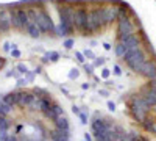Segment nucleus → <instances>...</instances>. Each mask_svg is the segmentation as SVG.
<instances>
[{
	"label": "nucleus",
	"mask_w": 156,
	"mask_h": 141,
	"mask_svg": "<svg viewBox=\"0 0 156 141\" xmlns=\"http://www.w3.org/2000/svg\"><path fill=\"white\" fill-rule=\"evenodd\" d=\"M123 60L126 61V65L131 68L133 71H136V72H139L140 71V68H142V65L147 61L145 60V55H144V52L139 49V47H136V49H131V50H128V52L125 54V57H123Z\"/></svg>",
	"instance_id": "f257e3e1"
},
{
	"label": "nucleus",
	"mask_w": 156,
	"mask_h": 141,
	"mask_svg": "<svg viewBox=\"0 0 156 141\" xmlns=\"http://www.w3.org/2000/svg\"><path fill=\"white\" fill-rule=\"evenodd\" d=\"M103 24L105 22H103V19H101L100 9H94V11L87 13V20H86V25H84V32L86 33L97 32Z\"/></svg>",
	"instance_id": "f03ea898"
},
{
	"label": "nucleus",
	"mask_w": 156,
	"mask_h": 141,
	"mask_svg": "<svg viewBox=\"0 0 156 141\" xmlns=\"http://www.w3.org/2000/svg\"><path fill=\"white\" fill-rule=\"evenodd\" d=\"M148 110V105L147 102L144 100V97L139 96V97H133V102H131V111L133 114L137 118V121H144L145 119V113Z\"/></svg>",
	"instance_id": "7ed1b4c3"
},
{
	"label": "nucleus",
	"mask_w": 156,
	"mask_h": 141,
	"mask_svg": "<svg viewBox=\"0 0 156 141\" xmlns=\"http://www.w3.org/2000/svg\"><path fill=\"white\" fill-rule=\"evenodd\" d=\"M34 24H37L39 28H41L42 32H56V28H55L53 22H51L50 16L47 14L45 11H42V9H37V17H36Z\"/></svg>",
	"instance_id": "20e7f679"
},
{
	"label": "nucleus",
	"mask_w": 156,
	"mask_h": 141,
	"mask_svg": "<svg viewBox=\"0 0 156 141\" xmlns=\"http://www.w3.org/2000/svg\"><path fill=\"white\" fill-rule=\"evenodd\" d=\"M28 24H30L28 13L25 9H14V11H12V27L25 28Z\"/></svg>",
	"instance_id": "39448f33"
},
{
	"label": "nucleus",
	"mask_w": 156,
	"mask_h": 141,
	"mask_svg": "<svg viewBox=\"0 0 156 141\" xmlns=\"http://www.w3.org/2000/svg\"><path fill=\"white\" fill-rule=\"evenodd\" d=\"M100 14H101V19L105 24H109L112 20H115L120 14V9L117 6H106V8H101L100 9Z\"/></svg>",
	"instance_id": "423d86ee"
},
{
	"label": "nucleus",
	"mask_w": 156,
	"mask_h": 141,
	"mask_svg": "<svg viewBox=\"0 0 156 141\" xmlns=\"http://www.w3.org/2000/svg\"><path fill=\"white\" fill-rule=\"evenodd\" d=\"M133 32H134V27H133L131 20L125 16H120L119 17V35H120V38L133 35Z\"/></svg>",
	"instance_id": "0eeeda50"
},
{
	"label": "nucleus",
	"mask_w": 156,
	"mask_h": 141,
	"mask_svg": "<svg viewBox=\"0 0 156 141\" xmlns=\"http://www.w3.org/2000/svg\"><path fill=\"white\" fill-rule=\"evenodd\" d=\"M139 74L144 75V77H147V79H150V80H154V79H156V65H154L153 61H148V60H147L144 65H142Z\"/></svg>",
	"instance_id": "6e6552de"
},
{
	"label": "nucleus",
	"mask_w": 156,
	"mask_h": 141,
	"mask_svg": "<svg viewBox=\"0 0 156 141\" xmlns=\"http://www.w3.org/2000/svg\"><path fill=\"white\" fill-rule=\"evenodd\" d=\"M73 14H75V9H72V8H69V6L61 8V9H59V19H61V24L72 27V25H73Z\"/></svg>",
	"instance_id": "1a4fd4ad"
},
{
	"label": "nucleus",
	"mask_w": 156,
	"mask_h": 141,
	"mask_svg": "<svg viewBox=\"0 0 156 141\" xmlns=\"http://www.w3.org/2000/svg\"><path fill=\"white\" fill-rule=\"evenodd\" d=\"M87 20V13L84 9H75V14H73V25L78 30H83L84 32V25Z\"/></svg>",
	"instance_id": "9d476101"
},
{
	"label": "nucleus",
	"mask_w": 156,
	"mask_h": 141,
	"mask_svg": "<svg viewBox=\"0 0 156 141\" xmlns=\"http://www.w3.org/2000/svg\"><path fill=\"white\" fill-rule=\"evenodd\" d=\"M12 25V13L8 9H0V27L2 32H6Z\"/></svg>",
	"instance_id": "9b49d317"
},
{
	"label": "nucleus",
	"mask_w": 156,
	"mask_h": 141,
	"mask_svg": "<svg viewBox=\"0 0 156 141\" xmlns=\"http://www.w3.org/2000/svg\"><path fill=\"white\" fill-rule=\"evenodd\" d=\"M36 96L33 94H27V93H19V102L17 104L22 107H33L34 102H36Z\"/></svg>",
	"instance_id": "f8f14e48"
},
{
	"label": "nucleus",
	"mask_w": 156,
	"mask_h": 141,
	"mask_svg": "<svg viewBox=\"0 0 156 141\" xmlns=\"http://www.w3.org/2000/svg\"><path fill=\"white\" fill-rule=\"evenodd\" d=\"M120 43L126 47V50H131V49L139 47V39H137V36H134V35H129V36L120 38Z\"/></svg>",
	"instance_id": "ddd939ff"
},
{
	"label": "nucleus",
	"mask_w": 156,
	"mask_h": 141,
	"mask_svg": "<svg viewBox=\"0 0 156 141\" xmlns=\"http://www.w3.org/2000/svg\"><path fill=\"white\" fill-rule=\"evenodd\" d=\"M51 139L53 141H69L70 139V133H69V130L55 129L53 132H51Z\"/></svg>",
	"instance_id": "4468645a"
},
{
	"label": "nucleus",
	"mask_w": 156,
	"mask_h": 141,
	"mask_svg": "<svg viewBox=\"0 0 156 141\" xmlns=\"http://www.w3.org/2000/svg\"><path fill=\"white\" fill-rule=\"evenodd\" d=\"M106 129H109V125L105 122V119H95V121L92 122L94 135H95V133H100V132H105Z\"/></svg>",
	"instance_id": "2eb2a0df"
},
{
	"label": "nucleus",
	"mask_w": 156,
	"mask_h": 141,
	"mask_svg": "<svg viewBox=\"0 0 156 141\" xmlns=\"http://www.w3.org/2000/svg\"><path fill=\"white\" fill-rule=\"evenodd\" d=\"M25 30H27V33L31 36V38H39L41 36V28H39V25L37 24H34V22H30L27 27H25Z\"/></svg>",
	"instance_id": "dca6fc26"
},
{
	"label": "nucleus",
	"mask_w": 156,
	"mask_h": 141,
	"mask_svg": "<svg viewBox=\"0 0 156 141\" xmlns=\"http://www.w3.org/2000/svg\"><path fill=\"white\" fill-rule=\"evenodd\" d=\"M45 116L47 118H50V119H58L59 116H62V108L59 107V105H55V107H51L47 113H45Z\"/></svg>",
	"instance_id": "f3484780"
},
{
	"label": "nucleus",
	"mask_w": 156,
	"mask_h": 141,
	"mask_svg": "<svg viewBox=\"0 0 156 141\" xmlns=\"http://www.w3.org/2000/svg\"><path fill=\"white\" fill-rule=\"evenodd\" d=\"M142 97H144V100L147 102V105H148V107L156 105V91H153L151 88H150L148 91H147L144 96H142Z\"/></svg>",
	"instance_id": "a211bd4d"
},
{
	"label": "nucleus",
	"mask_w": 156,
	"mask_h": 141,
	"mask_svg": "<svg viewBox=\"0 0 156 141\" xmlns=\"http://www.w3.org/2000/svg\"><path fill=\"white\" fill-rule=\"evenodd\" d=\"M55 125H56V129H61V130H69V129H70L67 118H64V116H59V118L55 121Z\"/></svg>",
	"instance_id": "6ab92c4d"
},
{
	"label": "nucleus",
	"mask_w": 156,
	"mask_h": 141,
	"mask_svg": "<svg viewBox=\"0 0 156 141\" xmlns=\"http://www.w3.org/2000/svg\"><path fill=\"white\" fill-rule=\"evenodd\" d=\"M2 100L3 102H6V104H9V105H14V104H17L19 102V94H6V96H3L2 97Z\"/></svg>",
	"instance_id": "aec40b11"
},
{
	"label": "nucleus",
	"mask_w": 156,
	"mask_h": 141,
	"mask_svg": "<svg viewBox=\"0 0 156 141\" xmlns=\"http://www.w3.org/2000/svg\"><path fill=\"white\" fill-rule=\"evenodd\" d=\"M70 32H72V27H69V25H64V24H61L59 27L56 28V33H58L59 36H67Z\"/></svg>",
	"instance_id": "412c9836"
},
{
	"label": "nucleus",
	"mask_w": 156,
	"mask_h": 141,
	"mask_svg": "<svg viewBox=\"0 0 156 141\" xmlns=\"http://www.w3.org/2000/svg\"><path fill=\"white\" fill-rule=\"evenodd\" d=\"M9 113H11V105L3 102V100H0V114H2V116H8Z\"/></svg>",
	"instance_id": "4be33fe9"
},
{
	"label": "nucleus",
	"mask_w": 156,
	"mask_h": 141,
	"mask_svg": "<svg viewBox=\"0 0 156 141\" xmlns=\"http://www.w3.org/2000/svg\"><path fill=\"white\" fill-rule=\"evenodd\" d=\"M126 52H128V50H126V47H125L122 43H119V44L115 46V55H117V57H122V58H123Z\"/></svg>",
	"instance_id": "5701e85b"
},
{
	"label": "nucleus",
	"mask_w": 156,
	"mask_h": 141,
	"mask_svg": "<svg viewBox=\"0 0 156 141\" xmlns=\"http://www.w3.org/2000/svg\"><path fill=\"white\" fill-rule=\"evenodd\" d=\"M8 122H6V119H5V116H2V114H0V130L2 132H6L8 130Z\"/></svg>",
	"instance_id": "b1692460"
},
{
	"label": "nucleus",
	"mask_w": 156,
	"mask_h": 141,
	"mask_svg": "<svg viewBox=\"0 0 156 141\" xmlns=\"http://www.w3.org/2000/svg\"><path fill=\"white\" fill-rule=\"evenodd\" d=\"M58 58H59V54L58 52H48L45 55V60H51V61H56Z\"/></svg>",
	"instance_id": "393cba45"
},
{
	"label": "nucleus",
	"mask_w": 156,
	"mask_h": 141,
	"mask_svg": "<svg viewBox=\"0 0 156 141\" xmlns=\"http://www.w3.org/2000/svg\"><path fill=\"white\" fill-rule=\"evenodd\" d=\"M16 69H19V72H25V74L28 72V68L25 66V65H22V63H19V65L16 66Z\"/></svg>",
	"instance_id": "a878e982"
},
{
	"label": "nucleus",
	"mask_w": 156,
	"mask_h": 141,
	"mask_svg": "<svg viewBox=\"0 0 156 141\" xmlns=\"http://www.w3.org/2000/svg\"><path fill=\"white\" fill-rule=\"evenodd\" d=\"M84 57H86L87 60H94V58H95V55H94L92 50H84Z\"/></svg>",
	"instance_id": "bb28decb"
},
{
	"label": "nucleus",
	"mask_w": 156,
	"mask_h": 141,
	"mask_svg": "<svg viewBox=\"0 0 156 141\" xmlns=\"http://www.w3.org/2000/svg\"><path fill=\"white\" fill-rule=\"evenodd\" d=\"M73 46V39H66V41H64V47H66V49H70Z\"/></svg>",
	"instance_id": "cd10ccee"
},
{
	"label": "nucleus",
	"mask_w": 156,
	"mask_h": 141,
	"mask_svg": "<svg viewBox=\"0 0 156 141\" xmlns=\"http://www.w3.org/2000/svg\"><path fill=\"white\" fill-rule=\"evenodd\" d=\"M75 55H76V60L80 61V63H83V61H84V54H81V52H76Z\"/></svg>",
	"instance_id": "c85d7f7f"
},
{
	"label": "nucleus",
	"mask_w": 156,
	"mask_h": 141,
	"mask_svg": "<svg viewBox=\"0 0 156 141\" xmlns=\"http://www.w3.org/2000/svg\"><path fill=\"white\" fill-rule=\"evenodd\" d=\"M147 129H150L151 132L156 133V122H150V124H147Z\"/></svg>",
	"instance_id": "c756f323"
},
{
	"label": "nucleus",
	"mask_w": 156,
	"mask_h": 141,
	"mask_svg": "<svg viewBox=\"0 0 156 141\" xmlns=\"http://www.w3.org/2000/svg\"><path fill=\"white\" fill-rule=\"evenodd\" d=\"M76 77H78V71L76 69H72L70 74H69V79H76Z\"/></svg>",
	"instance_id": "7c9ffc66"
},
{
	"label": "nucleus",
	"mask_w": 156,
	"mask_h": 141,
	"mask_svg": "<svg viewBox=\"0 0 156 141\" xmlns=\"http://www.w3.org/2000/svg\"><path fill=\"white\" fill-rule=\"evenodd\" d=\"M78 116L81 118V122H83V124H86V122H87V118H86V114H84V113H81V111H78Z\"/></svg>",
	"instance_id": "2f4dec72"
},
{
	"label": "nucleus",
	"mask_w": 156,
	"mask_h": 141,
	"mask_svg": "<svg viewBox=\"0 0 156 141\" xmlns=\"http://www.w3.org/2000/svg\"><path fill=\"white\" fill-rule=\"evenodd\" d=\"M11 55L14 57V58H19V57H20V52H19L17 49H14V50H11Z\"/></svg>",
	"instance_id": "473e14b6"
},
{
	"label": "nucleus",
	"mask_w": 156,
	"mask_h": 141,
	"mask_svg": "<svg viewBox=\"0 0 156 141\" xmlns=\"http://www.w3.org/2000/svg\"><path fill=\"white\" fill-rule=\"evenodd\" d=\"M101 77H103V79H108V77H109V71H108V69H103Z\"/></svg>",
	"instance_id": "72a5a7b5"
},
{
	"label": "nucleus",
	"mask_w": 156,
	"mask_h": 141,
	"mask_svg": "<svg viewBox=\"0 0 156 141\" xmlns=\"http://www.w3.org/2000/svg\"><path fill=\"white\" fill-rule=\"evenodd\" d=\"M150 88L153 89V91H156V79L154 80H150Z\"/></svg>",
	"instance_id": "f704fd0d"
},
{
	"label": "nucleus",
	"mask_w": 156,
	"mask_h": 141,
	"mask_svg": "<svg viewBox=\"0 0 156 141\" xmlns=\"http://www.w3.org/2000/svg\"><path fill=\"white\" fill-rule=\"evenodd\" d=\"M114 74H115V75H120V74H122V71H120L119 66H114Z\"/></svg>",
	"instance_id": "c9c22d12"
},
{
	"label": "nucleus",
	"mask_w": 156,
	"mask_h": 141,
	"mask_svg": "<svg viewBox=\"0 0 156 141\" xmlns=\"http://www.w3.org/2000/svg\"><path fill=\"white\" fill-rule=\"evenodd\" d=\"M108 107H109V110H114V108H115L114 102H108Z\"/></svg>",
	"instance_id": "e433bc0d"
},
{
	"label": "nucleus",
	"mask_w": 156,
	"mask_h": 141,
	"mask_svg": "<svg viewBox=\"0 0 156 141\" xmlns=\"http://www.w3.org/2000/svg\"><path fill=\"white\" fill-rule=\"evenodd\" d=\"M100 94H101V96H108V91H105V89H101Z\"/></svg>",
	"instance_id": "4c0bfd02"
},
{
	"label": "nucleus",
	"mask_w": 156,
	"mask_h": 141,
	"mask_svg": "<svg viewBox=\"0 0 156 141\" xmlns=\"http://www.w3.org/2000/svg\"><path fill=\"white\" fill-rule=\"evenodd\" d=\"M2 66H3V58H0V69H2Z\"/></svg>",
	"instance_id": "58836bf2"
},
{
	"label": "nucleus",
	"mask_w": 156,
	"mask_h": 141,
	"mask_svg": "<svg viewBox=\"0 0 156 141\" xmlns=\"http://www.w3.org/2000/svg\"><path fill=\"white\" fill-rule=\"evenodd\" d=\"M0 32H2V27H0Z\"/></svg>",
	"instance_id": "ea45409f"
}]
</instances>
